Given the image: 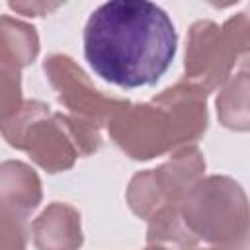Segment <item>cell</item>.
<instances>
[{"label":"cell","mask_w":250,"mask_h":250,"mask_svg":"<svg viewBox=\"0 0 250 250\" xmlns=\"http://www.w3.org/2000/svg\"><path fill=\"white\" fill-rule=\"evenodd\" d=\"M248 18L238 14L221 27L209 20L191 25L186 49V74L205 94L229 80L238 57L246 59Z\"/></svg>","instance_id":"cell-5"},{"label":"cell","mask_w":250,"mask_h":250,"mask_svg":"<svg viewBox=\"0 0 250 250\" xmlns=\"http://www.w3.org/2000/svg\"><path fill=\"white\" fill-rule=\"evenodd\" d=\"M10 8L16 12H21L23 16H29V14H39V12H51V10L59 8V4H53V6H47V4H10Z\"/></svg>","instance_id":"cell-14"},{"label":"cell","mask_w":250,"mask_h":250,"mask_svg":"<svg viewBox=\"0 0 250 250\" xmlns=\"http://www.w3.org/2000/svg\"><path fill=\"white\" fill-rule=\"evenodd\" d=\"M146 250H168V248H164V246H156V244H150Z\"/></svg>","instance_id":"cell-15"},{"label":"cell","mask_w":250,"mask_h":250,"mask_svg":"<svg viewBox=\"0 0 250 250\" xmlns=\"http://www.w3.org/2000/svg\"><path fill=\"white\" fill-rule=\"evenodd\" d=\"M0 250H25L21 219L0 209Z\"/></svg>","instance_id":"cell-13"},{"label":"cell","mask_w":250,"mask_h":250,"mask_svg":"<svg viewBox=\"0 0 250 250\" xmlns=\"http://www.w3.org/2000/svg\"><path fill=\"white\" fill-rule=\"evenodd\" d=\"M148 221H150L146 234L148 244H156V246L174 244L180 250H193L197 238L186 229L180 209L176 205L156 211Z\"/></svg>","instance_id":"cell-11"},{"label":"cell","mask_w":250,"mask_h":250,"mask_svg":"<svg viewBox=\"0 0 250 250\" xmlns=\"http://www.w3.org/2000/svg\"><path fill=\"white\" fill-rule=\"evenodd\" d=\"M39 176L23 162L6 160L0 164V209L20 217L21 221L39 205Z\"/></svg>","instance_id":"cell-9"},{"label":"cell","mask_w":250,"mask_h":250,"mask_svg":"<svg viewBox=\"0 0 250 250\" xmlns=\"http://www.w3.org/2000/svg\"><path fill=\"white\" fill-rule=\"evenodd\" d=\"M180 203L182 221L195 238L232 250L246 248V195L234 180L227 176L199 180Z\"/></svg>","instance_id":"cell-4"},{"label":"cell","mask_w":250,"mask_h":250,"mask_svg":"<svg viewBox=\"0 0 250 250\" xmlns=\"http://www.w3.org/2000/svg\"><path fill=\"white\" fill-rule=\"evenodd\" d=\"M176 27L146 0H113L98 6L84 27V57L92 70L119 88L160 80L176 55Z\"/></svg>","instance_id":"cell-1"},{"label":"cell","mask_w":250,"mask_h":250,"mask_svg":"<svg viewBox=\"0 0 250 250\" xmlns=\"http://www.w3.org/2000/svg\"><path fill=\"white\" fill-rule=\"evenodd\" d=\"M205 250H232V248H205Z\"/></svg>","instance_id":"cell-16"},{"label":"cell","mask_w":250,"mask_h":250,"mask_svg":"<svg viewBox=\"0 0 250 250\" xmlns=\"http://www.w3.org/2000/svg\"><path fill=\"white\" fill-rule=\"evenodd\" d=\"M205 172V160L197 146L178 150L156 170L139 172L127 189V201L135 215L150 219L156 211L178 205Z\"/></svg>","instance_id":"cell-6"},{"label":"cell","mask_w":250,"mask_h":250,"mask_svg":"<svg viewBox=\"0 0 250 250\" xmlns=\"http://www.w3.org/2000/svg\"><path fill=\"white\" fill-rule=\"evenodd\" d=\"M246 92H248V76L242 68L236 76L229 78L223 94L217 100L219 119L229 129L246 131L248 129V109H246Z\"/></svg>","instance_id":"cell-12"},{"label":"cell","mask_w":250,"mask_h":250,"mask_svg":"<svg viewBox=\"0 0 250 250\" xmlns=\"http://www.w3.org/2000/svg\"><path fill=\"white\" fill-rule=\"evenodd\" d=\"M37 250H78L82 244L80 213L66 203H51L31 225Z\"/></svg>","instance_id":"cell-8"},{"label":"cell","mask_w":250,"mask_h":250,"mask_svg":"<svg viewBox=\"0 0 250 250\" xmlns=\"http://www.w3.org/2000/svg\"><path fill=\"white\" fill-rule=\"evenodd\" d=\"M205 92L180 82L146 104L127 105L107 123L115 145L135 160H148L205 133Z\"/></svg>","instance_id":"cell-2"},{"label":"cell","mask_w":250,"mask_h":250,"mask_svg":"<svg viewBox=\"0 0 250 250\" xmlns=\"http://www.w3.org/2000/svg\"><path fill=\"white\" fill-rule=\"evenodd\" d=\"M39 39L35 27L12 16H0V66L21 70L35 61Z\"/></svg>","instance_id":"cell-10"},{"label":"cell","mask_w":250,"mask_h":250,"mask_svg":"<svg viewBox=\"0 0 250 250\" xmlns=\"http://www.w3.org/2000/svg\"><path fill=\"white\" fill-rule=\"evenodd\" d=\"M4 139L25 150L47 172L68 170L78 156L98 150V127L76 117L51 111L43 102H25L14 113L0 119Z\"/></svg>","instance_id":"cell-3"},{"label":"cell","mask_w":250,"mask_h":250,"mask_svg":"<svg viewBox=\"0 0 250 250\" xmlns=\"http://www.w3.org/2000/svg\"><path fill=\"white\" fill-rule=\"evenodd\" d=\"M45 74L59 92V100L76 113V117L102 127L107 125L117 111L129 105L125 100L104 96L84 74V70L66 55H53L45 61Z\"/></svg>","instance_id":"cell-7"}]
</instances>
